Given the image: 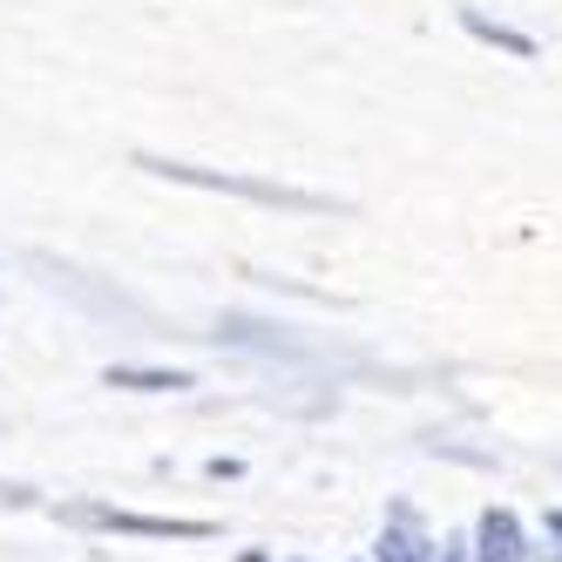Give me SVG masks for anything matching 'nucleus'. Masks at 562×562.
Instances as JSON below:
<instances>
[{
  "label": "nucleus",
  "instance_id": "1",
  "mask_svg": "<svg viewBox=\"0 0 562 562\" xmlns=\"http://www.w3.org/2000/svg\"><path fill=\"white\" fill-rule=\"evenodd\" d=\"M143 170L170 177V183H196V190H217V196H245V204L265 211H326V196L292 190V183H265V177H237V170H204V164H177V156H136Z\"/></svg>",
  "mask_w": 562,
  "mask_h": 562
},
{
  "label": "nucleus",
  "instance_id": "2",
  "mask_svg": "<svg viewBox=\"0 0 562 562\" xmlns=\"http://www.w3.org/2000/svg\"><path fill=\"white\" fill-rule=\"evenodd\" d=\"M75 529H102V536H143V542H211L217 521H190V515H136V508H109V502H75L61 508Z\"/></svg>",
  "mask_w": 562,
  "mask_h": 562
},
{
  "label": "nucleus",
  "instance_id": "3",
  "mask_svg": "<svg viewBox=\"0 0 562 562\" xmlns=\"http://www.w3.org/2000/svg\"><path fill=\"white\" fill-rule=\"evenodd\" d=\"M468 562H536V542L521 529L515 508H481L474 536H468Z\"/></svg>",
  "mask_w": 562,
  "mask_h": 562
},
{
  "label": "nucleus",
  "instance_id": "4",
  "mask_svg": "<svg viewBox=\"0 0 562 562\" xmlns=\"http://www.w3.org/2000/svg\"><path fill=\"white\" fill-rule=\"evenodd\" d=\"M440 536L427 529V515L407 508V502H393L386 521H380V542H373V562H434Z\"/></svg>",
  "mask_w": 562,
  "mask_h": 562
},
{
  "label": "nucleus",
  "instance_id": "5",
  "mask_svg": "<svg viewBox=\"0 0 562 562\" xmlns=\"http://www.w3.org/2000/svg\"><path fill=\"white\" fill-rule=\"evenodd\" d=\"M278 333H285V326H258V318H245V312H231L224 326H217L224 346H237V352H265V359H292V367H299L305 352H299L292 339H278Z\"/></svg>",
  "mask_w": 562,
  "mask_h": 562
},
{
  "label": "nucleus",
  "instance_id": "6",
  "mask_svg": "<svg viewBox=\"0 0 562 562\" xmlns=\"http://www.w3.org/2000/svg\"><path fill=\"white\" fill-rule=\"evenodd\" d=\"M461 27L474 34L481 48H502V55H515V61H536V34H521V27H508V21H488L481 8H461Z\"/></svg>",
  "mask_w": 562,
  "mask_h": 562
},
{
  "label": "nucleus",
  "instance_id": "7",
  "mask_svg": "<svg viewBox=\"0 0 562 562\" xmlns=\"http://www.w3.org/2000/svg\"><path fill=\"white\" fill-rule=\"evenodd\" d=\"M102 380L109 386H130V393H183V386H196L183 367H109Z\"/></svg>",
  "mask_w": 562,
  "mask_h": 562
},
{
  "label": "nucleus",
  "instance_id": "8",
  "mask_svg": "<svg viewBox=\"0 0 562 562\" xmlns=\"http://www.w3.org/2000/svg\"><path fill=\"white\" fill-rule=\"evenodd\" d=\"M204 474H211V481H237V474H245V461H231V454H211V461H204Z\"/></svg>",
  "mask_w": 562,
  "mask_h": 562
},
{
  "label": "nucleus",
  "instance_id": "9",
  "mask_svg": "<svg viewBox=\"0 0 562 562\" xmlns=\"http://www.w3.org/2000/svg\"><path fill=\"white\" fill-rule=\"evenodd\" d=\"M542 542H562V502L542 508Z\"/></svg>",
  "mask_w": 562,
  "mask_h": 562
},
{
  "label": "nucleus",
  "instance_id": "10",
  "mask_svg": "<svg viewBox=\"0 0 562 562\" xmlns=\"http://www.w3.org/2000/svg\"><path fill=\"white\" fill-rule=\"evenodd\" d=\"M434 562H468V536H461V542H440V549H434Z\"/></svg>",
  "mask_w": 562,
  "mask_h": 562
},
{
  "label": "nucleus",
  "instance_id": "11",
  "mask_svg": "<svg viewBox=\"0 0 562 562\" xmlns=\"http://www.w3.org/2000/svg\"><path fill=\"white\" fill-rule=\"evenodd\" d=\"M536 562H562V542H542V549H536Z\"/></svg>",
  "mask_w": 562,
  "mask_h": 562
},
{
  "label": "nucleus",
  "instance_id": "12",
  "mask_svg": "<svg viewBox=\"0 0 562 562\" xmlns=\"http://www.w3.org/2000/svg\"><path fill=\"white\" fill-rule=\"evenodd\" d=\"M237 562H271V549H245V555H237Z\"/></svg>",
  "mask_w": 562,
  "mask_h": 562
}]
</instances>
